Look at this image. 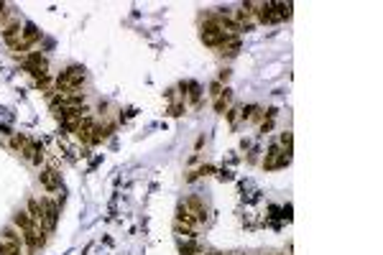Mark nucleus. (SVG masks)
I'll list each match as a JSON object with an SVG mask.
<instances>
[{
	"instance_id": "1",
	"label": "nucleus",
	"mask_w": 383,
	"mask_h": 255,
	"mask_svg": "<svg viewBox=\"0 0 383 255\" xmlns=\"http://www.w3.org/2000/svg\"><path fill=\"white\" fill-rule=\"evenodd\" d=\"M13 225L21 230L23 235V242L28 245V252H36V250H41L46 245V232L38 227L31 217H28V212H18V215H13Z\"/></svg>"
},
{
	"instance_id": "2",
	"label": "nucleus",
	"mask_w": 383,
	"mask_h": 255,
	"mask_svg": "<svg viewBox=\"0 0 383 255\" xmlns=\"http://www.w3.org/2000/svg\"><path fill=\"white\" fill-rule=\"evenodd\" d=\"M85 69L82 67H67L64 72L56 74V92H72V90H82L85 87Z\"/></svg>"
},
{
	"instance_id": "3",
	"label": "nucleus",
	"mask_w": 383,
	"mask_h": 255,
	"mask_svg": "<svg viewBox=\"0 0 383 255\" xmlns=\"http://www.w3.org/2000/svg\"><path fill=\"white\" fill-rule=\"evenodd\" d=\"M38 38H41V31H38L33 23H26V26H23V31H21V38L11 46V51H16V54H26Z\"/></svg>"
},
{
	"instance_id": "4",
	"label": "nucleus",
	"mask_w": 383,
	"mask_h": 255,
	"mask_svg": "<svg viewBox=\"0 0 383 255\" xmlns=\"http://www.w3.org/2000/svg\"><path fill=\"white\" fill-rule=\"evenodd\" d=\"M26 212H28V217H31L38 227H41L46 235L51 232V230H49V222H46V212H44L41 199H33V197H31V199H28V204H26Z\"/></svg>"
},
{
	"instance_id": "5",
	"label": "nucleus",
	"mask_w": 383,
	"mask_h": 255,
	"mask_svg": "<svg viewBox=\"0 0 383 255\" xmlns=\"http://www.w3.org/2000/svg\"><path fill=\"white\" fill-rule=\"evenodd\" d=\"M230 16V21L235 23V28L243 33V31H253L256 28V18H253V13H248L245 8H238V11H233V13H227Z\"/></svg>"
},
{
	"instance_id": "6",
	"label": "nucleus",
	"mask_w": 383,
	"mask_h": 255,
	"mask_svg": "<svg viewBox=\"0 0 383 255\" xmlns=\"http://www.w3.org/2000/svg\"><path fill=\"white\" fill-rule=\"evenodd\" d=\"M95 120H92V115H85L82 117V122L80 125H77V131H74V136L77 138H80L85 146H92V136H95Z\"/></svg>"
},
{
	"instance_id": "7",
	"label": "nucleus",
	"mask_w": 383,
	"mask_h": 255,
	"mask_svg": "<svg viewBox=\"0 0 383 255\" xmlns=\"http://www.w3.org/2000/svg\"><path fill=\"white\" fill-rule=\"evenodd\" d=\"M38 181H41V186L46 192H59L61 189V174L56 168H44V171L38 174Z\"/></svg>"
},
{
	"instance_id": "8",
	"label": "nucleus",
	"mask_w": 383,
	"mask_h": 255,
	"mask_svg": "<svg viewBox=\"0 0 383 255\" xmlns=\"http://www.w3.org/2000/svg\"><path fill=\"white\" fill-rule=\"evenodd\" d=\"M41 204H44V212H46V222H49V230L54 232L56 230V225H59V204L54 202V199H49V197H41Z\"/></svg>"
},
{
	"instance_id": "9",
	"label": "nucleus",
	"mask_w": 383,
	"mask_h": 255,
	"mask_svg": "<svg viewBox=\"0 0 383 255\" xmlns=\"http://www.w3.org/2000/svg\"><path fill=\"white\" fill-rule=\"evenodd\" d=\"M191 212H195V217L200 220V225H205L207 222V204L197 197V194H191V197H186V202H184Z\"/></svg>"
},
{
	"instance_id": "10",
	"label": "nucleus",
	"mask_w": 383,
	"mask_h": 255,
	"mask_svg": "<svg viewBox=\"0 0 383 255\" xmlns=\"http://www.w3.org/2000/svg\"><path fill=\"white\" fill-rule=\"evenodd\" d=\"M21 31H23V26H21V21L18 18H13L6 28H3V38H6V44H8V49L16 44V41L21 38Z\"/></svg>"
},
{
	"instance_id": "11",
	"label": "nucleus",
	"mask_w": 383,
	"mask_h": 255,
	"mask_svg": "<svg viewBox=\"0 0 383 255\" xmlns=\"http://www.w3.org/2000/svg\"><path fill=\"white\" fill-rule=\"evenodd\" d=\"M0 240H6V242H13V245H23V235L16 225H6L3 230H0Z\"/></svg>"
},
{
	"instance_id": "12",
	"label": "nucleus",
	"mask_w": 383,
	"mask_h": 255,
	"mask_svg": "<svg viewBox=\"0 0 383 255\" xmlns=\"http://www.w3.org/2000/svg\"><path fill=\"white\" fill-rule=\"evenodd\" d=\"M112 131H115V125H112V122H105V125H95V136H92V146H97V143H102V141H107V138L112 136Z\"/></svg>"
},
{
	"instance_id": "13",
	"label": "nucleus",
	"mask_w": 383,
	"mask_h": 255,
	"mask_svg": "<svg viewBox=\"0 0 383 255\" xmlns=\"http://www.w3.org/2000/svg\"><path fill=\"white\" fill-rule=\"evenodd\" d=\"M279 153H281L279 146H271V148H268V153H266V158H263V168H266V171H274V168H276Z\"/></svg>"
},
{
	"instance_id": "14",
	"label": "nucleus",
	"mask_w": 383,
	"mask_h": 255,
	"mask_svg": "<svg viewBox=\"0 0 383 255\" xmlns=\"http://www.w3.org/2000/svg\"><path fill=\"white\" fill-rule=\"evenodd\" d=\"M230 100H233V95H230V90L225 87L217 97H215V112H227V105H230Z\"/></svg>"
},
{
	"instance_id": "15",
	"label": "nucleus",
	"mask_w": 383,
	"mask_h": 255,
	"mask_svg": "<svg viewBox=\"0 0 383 255\" xmlns=\"http://www.w3.org/2000/svg\"><path fill=\"white\" fill-rule=\"evenodd\" d=\"M26 143H28V136H23V133H11V148L13 151H23L26 148Z\"/></svg>"
},
{
	"instance_id": "16",
	"label": "nucleus",
	"mask_w": 383,
	"mask_h": 255,
	"mask_svg": "<svg viewBox=\"0 0 383 255\" xmlns=\"http://www.w3.org/2000/svg\"><path fill=\"white\" fill-rule=\"evenodd\" d=\"M0 255H23V252H21V247H18V245L0 240Z\"/></svg>"
},
{
	"instance_id": "17",
	"label": "nucleus",
	"mask_w": 383,
	"mask_h": 255,
	"mask_svg": "<svg viewBox=\"0 0 383 255\" xmlns=\"http://www.w3.org/2000/svg\"><path fill=\"white\" fill-rule=\"evenodd\" d=\"M44 161H46V151H44V146H41V143H36V151H33L31 163H33V166H41Z\"/></svg>"
},
{
	"instance_id": "18",
	"label": "nucleus",
	"mask_w": 383,
	"mask_h": 255,
	"mask_svg": "<svg viewBox=\"0 0 383 255\" xmlns=\"http://www.w3.org/2000/svg\"><path fill=\"white\" fill-rule=\"evenodd\" d=\"M184 87L189 90V100H191V102H195V105H197V102H200V95H202V90H200V84H195V82H189V84H184Z\"/></svg>"
},
{
	"instance_id": "19",
	"label": "nucleus",
	"mask_w": 383,
	"mask_h": 255,
	"mask_svg": "<svg viewBox=\"0 0 383 255\" xmlns=\"http://www.w3.org/2000/svg\"><path fill=\"white\" fill-rule=\"evenodd\" d=\"M225 115H227V120H230V125H235V122H238V117L243 115V110H240V107H230V110H227Z\"/></svg>"
},
{
	"instance_id": "20",
	"label": "nucleus",
	"mask_w": 383,
	"mask_h": 255,
	"mask_svg": "<svg viewBox=\"0 0 383 255\" xmlns=\"http://www.w3.org/2000/svg\"><path fill=\"white\" fill-rule=\"evenodd\" d=\"M281 146H284V151H291V133L289 131L281 133Z\"/></svg>"
}]
</instances>
